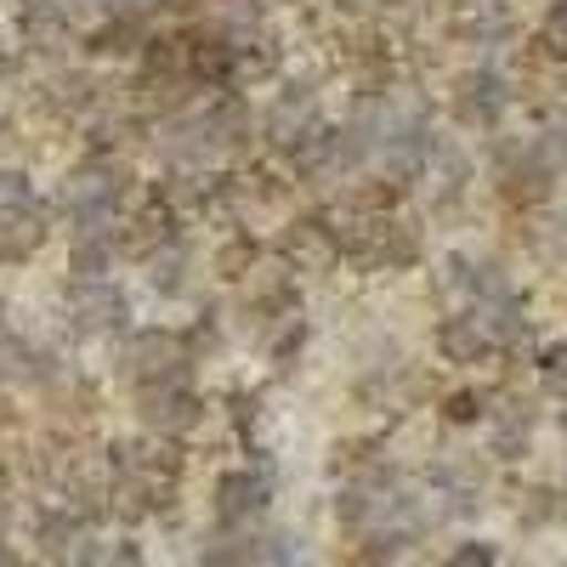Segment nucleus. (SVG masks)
Masks as SVG:
<instances>
[{
  "label": "nucleus",
  "mask_w": 567,
  "mask_h": 567,
  "mask_svg": "<svg viewBox=\"0 0 567 567\" xmlns=\"http://www.w3.org/2000/svg\"><path fill=\"white\" fill-rule=\"evenodd\" d=\"M45 239V205L23 171H0V250L12 261Z\"/></svg>",
  "instance_id": "nucleus-1"
},
{
  "label": "nucleus",
  "mask_w": 567,
  "mask_h": 567,
  "mask_svg": "<svg viewBox=\"0 0 567 567\" xmlns=\"http://www.w3.org/2000/svg\"><path fill=\"white\" fill-rule=\"evenodd\" d=\"M187 363H194V352H187V341L171 336V329H142V336H125V347H120V369L136 386L187 374Z\"/></svg>",
  "instance_id": "nucleus-2"
},
{
  "label": "nucleus",
  "mask_w": 567,
  "mask_h": 567,
  "mask_svg": "<svg viewBox=\"0 0 567 567\" xmlns=\"http://www.w3.org/2000/svg\"><path fill=\"white\" fill-rule=\"evenodd\" d=\"M69 318L85 329V336H120L125 318H131V301L114 278H85L69 290Z\"/></svg>",
  "instance_id": "nucleus-3"
},
{
  "label": "nucleus",
  "mask_w": 567,
  "mask_h": 567,
  "mask_svg": "<svg viewBox=\"0 0 567 567\" xmlns=\"http://www.w3.org/2000/svg\"><path fill=\"white\" fill-rule=\"evenodd\" d=\"M136 403H142V420L159 425V432H176V425H194V420H199V392L187 386V374L136 386Z\"/></svg>",
  "instance_id": "nucleus-4"
},
{
  "label": "nucleus",
  "mask_w": 567,
  "mask_h": 567,
  "mask_svg": "<svg viewBox=\"0 0 567 567\" xmlns=\"http://www.w3.org/2000/svg\"><path fill=\"white\" fill-rule=\"evenodd\" d=\"M284 261L290 267H323L329 256H341L336 250V239H329V227H323V216H301V221H290L284 227Z\"/></svg>",
  "instance_id": "nucleus-5"
},
{
  "label": "nucleus",
  "mask_w": 567,
  "mask_h": 567,
  "mask_svg": "<svg viewBox=\"0 0 567 567\" xmlns=\"http://www.w3.org/2000/svg\"><path fill=\"white\" fill-rule=\"evenodd\" d=\"M267 494H272V483L261 477V471H233V477H221V516H227V523L261 516L267 511Z\"/></svg>",
  "instance_id": "nucleus-6"
},
{
  "label": "nucleus",
  "mask_w": 567,
  "mask_h": 567,
  "mask_svg": "<svg viewBox=\"0 0 567 567\" xmlns=\"http://www.w3.org/2000/svg\"><path fill=\"white\" fill-rule=\"evenodd\" d=\"M437 347H443L454 363H477L494 341H488V329H483L477 312H460V318H449V323L437 329Z\"/></svg>",
  "instance_id": "nucleus-7"
},
{
  "label": "nucleus",
  "mask_w": 567,
  "mask_h": 567,
  "mask_svg": "<svg viewBox=\"0 0 567 567\" xmlns=\"http://www.w3.org/2000/svg\"><path fill=\"white\" fill-rule=\"evenodd\" d=\"M499 109H505V85H499V74L477 69V74L460 85V114H465L471 125H494Z\"/></svg>",
  "instance_id": "nucleus-8"
},
{
  "label": "nucleus",
  "mask_w": 567,
  "mask_h": 567,
  "mask_svg": "<svg viewBox=\"0 0 567 567\" xmlns=\"http://www.w3.org/2000/svg\"><path fill=\"white\" fill-rule=\"evenodd\" d=\"M307 125H318V120H312V91H307V85H290V91H284V97L272 103L267 131H272V142H284V148H290V142H296Z\"/></svg>",
  "instance_id": "nucleus-9"
},
{
  "label": "nucleus",
  "mask_w": 567,
  "mask_h": 567,
  "mask_svg": "<svg viewBox=\"0 0 567 567\" xmlns=\"http://www.w3.org/2000/svg\"><path fill=\"white\" fill-rule=\"evenodd\" d=\"M148 284H154L159 296H182L187 284H194V261H187V250H176V245L154 250L148 256Z\"/></svg>",
  "instance_id": "nucleus-10"
},
{
  "label": "nucleus",
  "mask_w": 567,
  "mask_h": 567,
  "mask_svg": "<svg viewBox=\"0 0 567 567\" xmlns=\"http://www.w3.org/2000/svg\"><path fill=\"white\" fill-rule=\"evenodd\" d=\"M85 567H142V550L131 539H114V545H91L85 550Z\"/></svg>",
  "instance_id": "nucleus-11"
},
{
  "label": "nucleus",
  "mask_w": 567,
  "mask_h": 567,
  "mask_svg": "<svg viewBox=\"0 0 567 567\" xmlns=\"http://www.w3.org/2000/svg\"><path fill=\"white\" fill-rule=\"evenodd\" d=\"M18 374H29V352L0 336V381H18Z\"/></svg>",
  "instance_id": "nucleus-12"
},
{
  "label": "nucleus",
  "mask_w": 567,
  "mask_h": 567,
  "mask_svg": "<svg viewBox=\"0 0 567 567\" xmlns=\"http://www.w3.org/2000/svg\"><path fill=\"white\" fill-rule=\"evenodd\" d=\"M545 45L556 58H567V7H556L550 18H545Z\"/></svg>",
  "instance_id": "nucleus-13"
},
{
  "label": "nucleus",
  "mask_w": 567,
  "mask_h": 567,
  "mask_svg": "<svg viewBox=\"0 0 567 567\" xmlns=\"http://www.w3.org/2000/svg\"><path fill=\"white\" fill-rule=\"evenodd\" d=\"M545 381H550V386L567 381V347H550V352H545Z\"/></svg>",
  "instance_id": "nucleus-14"
},
{
  "label": "nucleus",
  "mask_w": 567,
  "mask_h": 567,
  "mask_svg": "<svg viewBox=\"0 0 567 567\" xmlns=\"http://www.w3.org/2000/svg\"><path fill=\"white\" fill-rule=\"evenodd\" d=\"M449 567H494V556H488L483 545H465V550H460V556H454Z\"/></svg>",
  "instance_id": "nucleus-15"
},
{
  "label": "nucleus",
  "mask_w": 567,
  "mask_h": 567,
  "mask_svg": "<svg viewBox=\"0 0 567 567\" xmlns=\"http://www.w3.org/2000/svg\"><path fill=\"white\" fill-rule=\"evenodd\" d=\"M154 7V0H97V18H114V12H142Z\"/></svg>",
  "instance_id": "nucleus-16"
},
{
  "label": "nucleus",
  "mask_w": 567,
  "mask_h": 567,
  "mask_svg": "<svg viewBox=\"0 0 567 567\" xmlns=\"http://www.w3.org/2000/svg\"><path fill=\"white\" fill-rule=\"evenodd\" d=\"M449 414H454V420H471V414H477V398H454Z\"/></svg>",
  "instance_id": "nucleus-17"
},
{
  "label": "nucleus",
  "mask_w": 567,
  "mask_h": 567,
  "mask_svg": "<svg viewBox=\"0 0 567 567\" xmlns=\"http://www.w3.org/2000/svg\"><path fill=\"white\" fill-rule=\"evenodd\" d=\"M0 80H12V52L0 45Z\"/></svg>",
  "instance_id": "nucleus-18"
}]
</instances>
